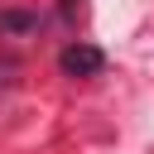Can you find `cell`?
<instances>
[{
	"instance_id": "1",
	"label": "cell",
	"mask_w": 154,
	"mask_h": 154,
	"mask_svg": "<svg viewBox=\"0 0 154 154\" xmlns=\"http://www.w3.org/2000/svg\"><path fill=\"white\" fill-rule=\"evenodd\" d=\"M58 67H63L67 77H96V72L106 67V53H101L96 43H67V48L58 53Z\"/></svg>"
},
{
	"instance_id": "2",
	"label": "cell",
	"mask_w": 154,
	"mask_h": 154,
	"mask_svg": "<svg viewBox=\"0 0 154 154\" xmlns=\"http://www.w3.org/2000/svg\"><path fill=\"white\" fill-rule=\"evenodd\" d=\"M0 29L5 34H29V29H38V14H29V10H0Z\"/></svg>"
}]
</instances>
